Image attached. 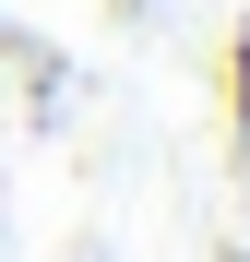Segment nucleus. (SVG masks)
<instances>
[{
    "label": "nucleus",
    "instance_id": "f257e3e1",
    "mask_svg": "<svg viewBox=\"0 0 250 262\" xmlns=\"http://www.w3.org/2000/svg\"><path fill=\"white\" fill-rule=\"evenodd\" d=\"M226 143L250 155V24L226 36Z\"/></svg>",
    "mask_w": 250,
    "mask_h": 262
},
{
    "label": "nucleus",
    "instance_id": "f03ea898",
    "mask_svg": "<svg viewBox=\"0 0 250 262\" xmlns=\"http://www.w3.org/2000/svg\"><path fill=\"white\" fill-rule=\"evenodd\" d=\"M119 12H143V0H119Z\"/></svg>",
    "mask_w": 250,
    "mask_h": 262
}]
</instances>
